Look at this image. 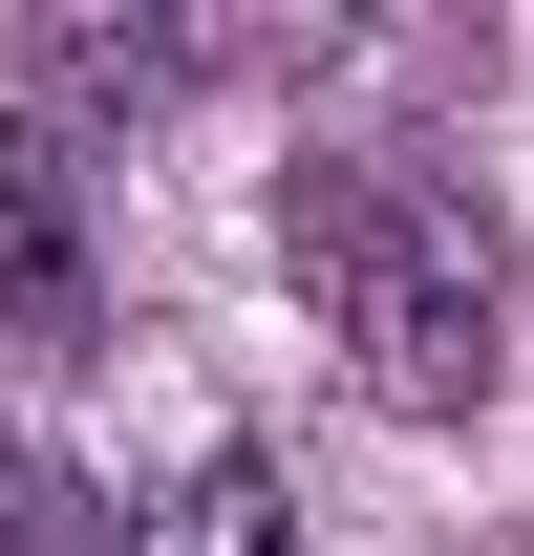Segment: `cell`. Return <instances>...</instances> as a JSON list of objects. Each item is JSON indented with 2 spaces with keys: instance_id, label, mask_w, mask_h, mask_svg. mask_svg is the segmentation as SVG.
Masks as SVG:
<instances>
[{
  "instance_id": "cell-1",
  "label": "cell",
  "mask_w": 534,
  "mask_h": 556,
  "mask_svg": "<svg viewBox=\"0 0 534 556\" xmlns=\"http://www.w3.org/2000/svg\"><path fill=\"white\" fill-rule=\"evenodd\" d=\"M278 257H300V300H321V343H342L364 407L470 428L492 386H513V300H492V236H470L449 193L321 150V172H278Z\"/></svg>"
},
{
  "instance_id": "cell-2",
  "label": "cell",
  "mask_w": 534,
  "mask_h": 556,
  "mask_svg": "<svg viewBox=\"0 0 534 556\" xmlns=\"http://www.w3.org/2000/svg\"><path fill=\"white\" fill-rule=\"evenodd\" d=\"M0 556H129V514H107L65 450H22V428H0Z\"/></svg>"
},
{
  "instance_id": "cell-4",
  "label": "cell",
  "mask_w": 534,
  "mask_h": 556,
  "mask_svg": "<svg viewBox=\"0 0 534 556\" xmlns=\"http://www.w3.org/2000/svg\"><path fill=\"white\" fill-rule=\"evenodd\" d=\"M22 65L65 86V108H107V86H150V65H171V43H150V22H43V43H22Z\"/></svg>"
},
{
  "instance_id": "cell-3",
  "label": "cell",
  "mask_w": 534,
  "mask_h": 556,
  "mask_svg": "<svg viewBox=\"0 0 534 556\" xmlns=\"http://www.w3.org/2000/svg\"><path fill=\"white\" fill-rule=\"evenodd\" d=\"M150 556H278V492L257 471H193L171 514H150Z\"/></svg>"
}]
</instances>
